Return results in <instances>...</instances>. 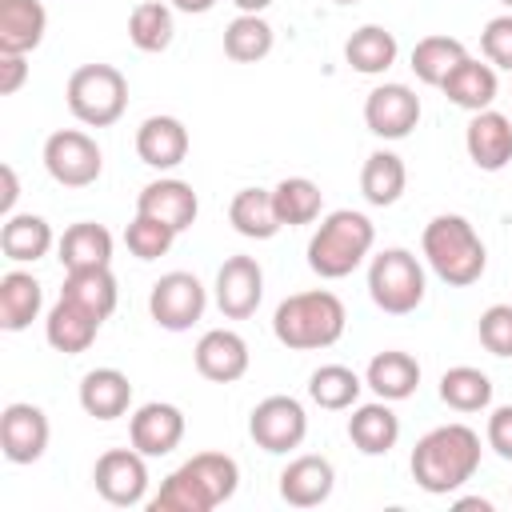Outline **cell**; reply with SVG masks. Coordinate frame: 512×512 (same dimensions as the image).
<instances>
[{"mask_svg":"<svg viewBox=\"0 0 512 512\" xmlns=\"http://www.w3.org/2000/svg\"><path fill=\"white\" fill-rule=\"evenodd\" d=\"M412 480L432 492V496H448L456 488H464L476 468H480V436L468 424H440L432 432H424L412 448Z\"/></svg>","mask_w":512,"mask_h":512,"instance_id":"1","label":"cell"},{"mask_svg":"<svg viewBox=\"0 0 512 512\" xmlns=\"http://www.w3.org/2000/svg\"><path fill=\"white\" fill-rule=\"evenodd\" d=\"M348 312L344 300L328 288H308V292H292L276 304L272 312V336L292 348V352H320L332 348L344 336Z\"/></svg>","mask_w":512,"mask_h":512,"instance_id":"2","label":"cell"},{"mask_svg":"<svg viewBox=\"0 0 512 512\" xmlns=\"http://www.w3.org/2000/svg\"><path fill=\"white\" fill-rule=\"evenodd\" d=\"M420 252L428 260V268L448 284V288H468L484 276L488 268V248L480 240V232L472 228L468 216L460 212H440L424 224L420 236Z\"/></svg>","mask_w":512,"mask_h":512,"instance_id":"3","label":"cell"},{"mask_svg":"<svg viewBox=\"0 0 512 512\" xmlns=\"http://www.w3.org/2000/svg\"><path fill=\"white\" fill-rule=\"evenodd\" d=\"M372 244H376L372 220L356 208H336L320 220V228L308 240V268L320 280H344L364 264Z\"/></svg>","mask_w":512,"mask_h":512,"instance_id":"4","label":"cell"},{"mask_svg":"<svg viewBox=\"0 0 512 512\" xmlns=\"http://www.w3.org/2000/svg\"><path fill=\"white\" fill-rule=\"evenodd\" d=\"M68 112L88 128H112L128 108V80L116 64H80L64 88Z\"/></svg>","mask_w":512,"mask_h":512,"instance_id":"5","label":"cell"},{"mask_svg":"<svg viewBox=\"0 0 512 512\" xmlns=\"http://www.w3.org/2000/svg\"><path fill=\"white\" fill-rule=\"evenodd\" d=\"M424 264L408 248H384L368 264V296L388 316H408L424 304Z\"/></svg>","mask_w":512,"mask_h":512,"instance_id":"6","label":"cell"},{"mask_svg":"<svg viewBox=\"0 0 512 512\" xmlns=\"http://www.w3.org/2000/svg\"><path fill=\"white\" fill-rule=\"evenodd\" d=\"M44 168L64 188H88L104 172V152L88 132L60 128V132H52L44 140Z\"/></svg>","mask_w":512,"mask_h":512,"instance_id":"7","label":"cell"},{"mask_svg":"<svg viewBox=\"0 0 512 512\" xmlns=\"http://www.w3.org/2000/svg\"><path fill=\"white\" fill-rule=\"evenodd\" d=\"M208 308V288L192 272H164L148 292V312L164 332H188Z\"/></svg>","mask_w":512,"mask_h":512,"instance_id":"8","label":"cell"},{"mask_svg":"<svg viewBox=\"0 0 512 512\" xmlns=\"http://www.w3.org/2000/svg\"><path fill=\"white\" fill-rule=\"evenodd\" d=\"M248 436L256 440V448H264L272 456L300 448L308 436L304 404L296 396H264L248 416Z\"/></svg>","mask_w":512,"mask_h":512,"instance_id":"9","label":"cell"},{"mask_svg":"<svg viewBox=\"0 0 512 512\" xmlns=\"http://www.w3.org/2000/svg\"><path fill=\"white\" fill-rule=\"evenodd\" d=\"M148 456L136 452V448H108L96 468H92V484L96 492L116 504V508H132L148 496Z\"/></svg>","mask_w":512,"mask_h":512,"instance_id":"10","label":"cell"},{"mask_svg":"<svg viewBox=\"0 0 512 512\" xmlns=\"http://www.w3.org/2000/svg\"><path fill=\"white\" fill-rule=\"evenodd\" d=\"M212 288H216V308L228 320H248L264 300V268L256 256H228Z\"/></svg>","mask_w":512,"mask_h":512,"instance_id":"11","label":"cell"},{"mask_svg":"<svg viewBox=\"0 0 512 512\" xmlns=\"http://www.w3.org/2000/svg\"><path fill=\"white\" fill-rule=\"evenodd\" d=\"M48 440H52V428H48L44 408L16 400L0 412V448L8 464H36L48 452Z\"/></svg>","mask_w":512,"mask_h":512,"instance_id":"12","label":"cell"},{"mask_svg":"<svg viewBox=\"0 0 512 512\" xmlns=\"http://www.w3.org/2000/svg\"><path fill=\"white\" fill-rule=\"evenodd\" d=\"M364 124L380 140H404L420 124V96L408 84H376L364 100Z\"/></svg>","mask_w":512,"mask_h":512,"instance_id":"13","label":"cell"},{"mask_svg":"<svg viewBox=\"0 0 512 512\" xmlns=\"http://www.w3.org/2000/svg\"><path fill=\"white\" fill-rule=\"evenodd\" d=\"M128 440L144 456H168L184 440V412L168 400H148L128 420Z\"/></svg>","mask_w":512,"mask_h":512,"instance_id":"14","label":"cell"},{"mask_svg":"<svg viewBox=\"0 0 512 512\" xmlns=\"http://www.w3.org/2000/svg\"><path fill=\"white\" fill-rule=\"evenodd\" d=\"M192 360H196V372L212 384H236L244 372H248V344L240 332L232 328H208L196 348H192Z\"/></svg>","mask_w":512,"mask_h":512,"instance_id":"15","label":"cell"},{"mask_svg":"<svg viewBox=\"0 0 512 512\" xmlns=\"http://www.w3.org/2000/svg\"><path fill=\"white\" fill-rule=\"evenodd\" d=\"M464 148H468V160L480 172L508 168L512 164V116H504L496 108L472 112V120L464 128Z\"/></svg>","mask_w":512,"mask_h":512,"instance_id":"16","label":"cell"},{"mask_svg":"<svg viewBox=\"0 0 512 512\" xmlns=\"http://www.w3.org/2000/svg\"><path fill=\"white\" fill-rule=\"evenodd\" d=\"M136 212H144V216L168 224L172 232H184V228L196 224V216H200V200H196V192H192L188 180L160 176V180H152V184L140 188V196H136Z\"/></svg>","mask_w":512,"mask_h":512,"instance_id":"17","label":"cell"},{"mask_svg":"<svg viewBox=\"0 0 512 512\" xmlns=\"http://www.w3.org/2000/svg\"><path fill=\"white\" fill-rule=\"evenodd\" d=\"M332 488H336L332 460L312 456V452L288 460L284 472H280V500L292 504V508H316V504H324L332 496Z\"/></svg>","mask_w":512,"mask_h":512,"instance_id":"18","label":"cell"},{"mask_svg":"<svg viewBox=\"0 0 512 512\" xmlns=\"http://www.w3.org/2000/svg\"><path fill=\"white\" fill-rule=\"evenodd\" d=\"M188 144V128L176 116H148L136 128V156L156 172H172L176 164H184Z\"/></svg>","mask_w":512,"mask_h":512,"instance_id":"19","label":"cell"},{"mask_svg":"<svg viewBox=\"0 0 512 512\" xmlns=\"http://www.w3.org/2000/svg\"><path fill=\"white\" fill-rule=\"evenodd\" d=\"M100 324H104V320H96L88 308H80L76 300L60 296V300L48 308L44 336H48V344H52L56 352H64V356H80V352H88V348H92V340H96Z\"/></svg>","mask_w":512,"mask_h":512,"instance_id":"20","label":"cell"},{"mask_svg":"<svg viewBox=\"0 0 512 512\" xmlns=\"http://www.w3.org/2000/svg\"><path fill=\"white\" fill-rule=\"evenodd\" d=\"M348 440L364 456H388L400 440V416L380 396L372 404H356L352 416H348Z\"/></svg>","mask_w":512,"mask_h":512,"instance_id":"21","label":"cell"},{"mask_svg":"<svg viewBox=\"0 0 512 512\" xmlns=\"http://www.w3.org/2000/svg\"><path fill=\"white\" fill-rule=\"evenodd\" d=\"M56 256H60L64 272L108 268L112 264V232L104 224H96V220H76L56 240Z\"/></svg>","mask_w":512,"mask_h":512,"instance_id":"22","label":"cell"},{"mask_svg":"<svg viewBox=\"0 0 512 512\" xmlns=\"http://www.w3.org/2000/svg\"><path fill=\"white\" fill-rule=\"evenodd\" d=\"M364 384H368L380 400H388V404L408 400V396L420 388V364H416L412 352H400V348L376 352V356L368 360V368H364Z\"/></svg>","mask_w":512,"mask_h":512,"instance_id":"23","label":"cell"},{"mask_svg":"<svg viewBox=\"0 0 512 512\" xmlns=\"http://www.w3.org/2000/svg\"><path fill=\"white\" fill-rule=\"evenodd\" d=\"M132 404V380L120 368H92L80 376V408L92 420H120Z\"/></svg>","mask_w":512,"mask_h":512,"instance_id":"24","label":"cell"},{"mask_svg":"<svg viewBox=\"0 0 512 512\" xmlns=\"http://www.w3.org/2000/svg\"><path fill=\"white\" fill-rule=\"evenodd\" d=\"M48 32V12L40 0H0V52L28 56Z\"/></svg>","mask_w":512,"mask_h":512,"instance_id":"25","label":"cell"},{"mask_svg":"<svg viewBox=\"0 0 512 512\" xmlns=\"http://www.w3.org/2000/svg\"><path fill=\"white\" fill-rule=\"evenodd\" d=\"M440 92H444L456 108H464V112H484V108H492V100H496V92H500L496 68H492V64H480L476 56H464V60L448 72V80L440 84Z\"/></svg>","mask_w":512,"mask_h":512,"instance_id":"26","label":"cell"},{"mask_svg":"<svg viewBox=\"0 0 512 512\" xmlns=\"http://www.w3.org/2000/svg\"><path fill=\"white\" fill-rule=\"evenodd\" d=\"M56 244L52 236V224L44 216H32V212H12L4 216V228H0V252L12 260V264H36L40 256H48Z\"/></svg>","mask_w":512,"mask_h":512,"instance_id":"27","label":"cell"},{"mask_svg":"<svg viewBox=\"0 0 512 512\" xmlns=\"http://www.w3.org/2000/svg\"><path fill=\"white\" fill-rule=\"evenodd\" d=\"M44 308V288L32 272L12 268L0 276V328L4 332H24Z\"/></svg>","mask_w":512,"mask_h":512,"instance_id":"28","label":"cell"},{"mask_svg":"<svg viewBox=\"0 0 512 512\" xmlns=\"http://www.w3.org/2000/svg\"><path fill=\"white\" fill-rule=\"evenodd\" d=\"M148 508H152V512H212V508H220V504H216L212 488L204 484V476L184 460V464L160 484V492L148 500Z\"/></svg>","mask_w":512,"mask_h":512,"instance_id":"29","label":"cell"},{"mask_svg":"<svg viewBox=\"0 0 512 512\" xmlns=\"http://www.w3.org/2000/svg\"><path fill=\"white\" fill-rule=\"evenodd\" d=\"M396 56H400V44H396V36H392L384 24H364V28H356V32L348 36V44H344V60H348L352 72H360V76H380V72H388V68L396 64Z\"/></svg>","mask_w":512,"mask_h":512,"instance_id":"30","label":"cell"},{"mask_svg":"<svg viewBox=\"0 0 512 512\" xmlns=\"http://www.w3.org/2000/svg\"><path fill=\"white\" fill-rule=\"evenodd\" d=\"M404 188H408V168H404V160L396 152L380 148V152H372L364 160V168H360V192H364V200L372 208L396 204L404 196Z\"/></svg>","mask_w":512,"mask_h":512,"instance_id":"31","label":"cell"},{"mask_svg":"<svg viewBox=\"0 0 512 512\" xmlns=\"http://www.w3.org/2000/svg\"><path fill=\"white\" fill-rule=\"evenodd\" d=\"M228 220L248 240H272L284 228L272 204V188H240L228 204Z\"/></svg>","mask_w":512,"mask_h":512,"instance_id":"32","label":"cell"},{"mask_svg":"<svg viewBox=\"0 0 512 512\" xmlns=\"http://www.w3.org/2000/svg\"><path fill=\"white\" fill-rule=\"evenodd\" d=\"M60 296L76 300V304L88 308L96 320H108V316L116 312L120 288H116L112 268H80V272H64V288H60Z\"/></svg>","mask_w":512,"mask_h":512,"instance_id":"33","label":"cell"},{"mask_svg":"<svg viewBox=\"0 0 512 512\" xmlns=\"http://www.w3.org/2000/svg\"><path fill=\"white\" fill-rule=\"evenodd\" d=\"M276 32L260 12H240L228 28H224V56L236 64H256L272 52Z\"/></svg>","mask_w":512,"mask_h":512,"instance_id":"34","label":"cell"},{"mask_svg":"<svg viewBox=\"0 0 512 512\" xmlns=\"http://www.w3.org/2000/svg\"><path fill=\"white\" fill-rule=\"evenodd\" d=\"M272 204H276L280 224L296 228V224H312V220H320L324 192H320V184L308 180V176H284V180L272 188Z\"/></svg>","mask_w":512,"mask_h":512,"instance_id":"35","label":"cell"},{"mask_svg":"<svg viewBox=\"0 0 512 512\" xmlns=\"http://www.w3.org/2000/svg\"><path fill=\"white\" fill-rule=\"evenodd\" d=\"M364 388H368V384H364L352 368H344V364H320V368L308 376V396H312V404H320V408H328V412L356 408V400H360Z\"/></svg>","mask_w":512,"mask_h":512,"instance_id":"36","label":"cell"},{"mask_svg":"<svg viewBox=\"0 0 512 512\" xmlns=\"http://www.w3.org/2000/svg\"><path fill=\"white\" fill-rule=\"evenodd\" d=\"M464 56H468V48H464L456 36H424V40H416V48H412V72H416L420 84L440 88V84L448 80V72H452Z\"/></svg>","mask_w":512,"mask_h":512,"instance_id":"37","label":"cell"},{"mask_svg":"<svg viewBox=\"0 0 512 512\" xmlns=\"http://www.w3.org/2000/svg\"><path fill=\"white\" fill-rule=\"evenodd\" d=\"M176 36V20H172V4L164 0H144L128 12V40L140 52H164Z\"/></svg>","mask_w":512,"mask_h":512,"instance_id":"38","label":"cell"},{"mask_svg":"<svg viewBox=\"0 0 512 512\" xmlns=\"http://www.w3.org/2000/svg\"><path fill=\"white\" fill-rule=\"evenodd\" d=\"M440 400L452 412H484L492 404V380L472 364H456L440 376Z\"/></svg>","mask_w":512,"mask_h":512,"instance_id":"39","label":"cell"},{"mask_svg":"<svg viewBox=\"0 0 512 512\" xmlns=\"http://www.w3.org/2000/svg\"><path fill=\"white\" fill-rule=\"evenodd\" d=\"M176 236L180 232H172L168 224H160V220H152L144 212H136L132 224L124 228V244H128V252L136 260H160V256H168V248H172Z\"/></svg>","mask_w":512,"mask_h":512,"instance_id":"40","label":"cell"},{"mask_svg":"<svg viewBox=\"0 0 512 512\" xmlns=\"http://www.w3.org/2000/svg\"><path fill=\"white\" fill-rule=\"evenodd\" d=\"M188 464L204 476V484L212 488L216 504H228L236 496V488H240V464L232 456H224V452H196Z\"/></svg>","mask_w":512,"mask_h":512,"instance_id":"41","label":"cell"},{"mask_svg":"<svg viewBox=\"0 0 512 512\" xmlns=\"http://www.w3.org/2000/svg\"><path fill=\"white\" fill-rule=\"evenodd\" d=\"M476 332L492 356H512V304H488L476 320Z\"/></svg>","mask_w":512,"mask_h":512,"instance_id":"42","label":"cell"},{"mask_svg":"<svg viewBox=\"0 0 512 512\" xmlns=\"http://www.w3.org/2000/svg\"><path fill=\"white\" fill-rule=\"evenodd\" d=\"M480 48H484V56H488L492 68L512 72V12L492 16V20L484 24V32H480Z\"/></svg>","mask_w":512,"mask_h":512,"instance_id":"43","label":"cell"},{"mask_svg":"<svg viewBox=\"0 0 512 512\" xmlns=\"http://www.w3.org/2000/svg\"><path fill=\"white\" fill-rule=\"evenodd\" d=\"M488 448L500 460H512V404L492 408V416H488Z\"/></svg>","mask_w":512,"mask_h":512,"instance_id":"44","label":"cell"},{"mask_svg":"<svg viewBox=\"0 0 512 512\" xmlns=\"http://www.w3.org/2000/svg\"><path fill=\"white\" fill-rule=\"evenodd\" d=\"M28 80V56L0 52V96H16Z\"/></svg>","mask_w":512,"mask_h":512,"instance_id":"45","label":"cell"},{"mask_svg":"<svg viewBox=\"0 0 512 512\" xmlns=\"http://www.w3.org/2000/svg\"><path fill=\"white\" fill-rule=\"evenodd\" d=\"M0 180H4V192H0V212H4V216H12V212H16V196H20L16 168H12V164H0Z\"/></svg>","mask_w":512,"mask_h":512,"instance_id":"46","label":"cell"},{"mask_svg":"<svg viewBox=\"0 0 512 512\" xmlns=\"http://www.w3.org/2000/svg\"><path fill=\"white\" fill-rule=\"evenodd\" d=\"M176 12H188V16H204V12H212L216 8V0H168Z\"/></svg>","mask_w":512,"mask_h":512,"instance_id":"47","label":"cell"},{"mask_svg":"<svg viewBox=\"0 0 512 512\" xmlns=\"http://www.w3.org/2000/svg\"><path fill=\"white\" fill-rule=\"evenodd\" d=\"M240 12H264V8H272L276 0H232Z\"/></svg>","mask_w":512,"mask_h":512,"instance_id":"48","label":"cell"},{"mask_svg":"<svg viewBox=\"0 0 512 512\" xmlns=\"http://www.w3.org/2000/svg\"><path fill=\"white\" fill-rule=\"evenodd\" d=\"M456 508L464 512V508H480V512H492V504L488 500H480V496H464V500H456Z\"/></svg>","mask_w":512,"mask_h":512,"instance_id":"49","label":"cell"},{"mask_svg":"<svg viewBox=\"0 0 512 512\" xmlns=\"http://www.w3.org/2000/svg\"><path fill=\"white\" fill-rule=\"evenodd\" d=\"M332 4H360V0H332Z\"/></svg>","mask_w":512,"mask_h":512,"instance_id":"50","label":"cell"},{"mask_svg":"<svg viewBox=\"0 0 512 512\" xmlns=\"http://www.w3.org/2000/svg\"><path fill=\"white\" fill-rule=\"evenodd\" d=\"M500 4H508V8H512V0H500Z\"/></svg>","mask_w":512,"mask_h":512,"instance_id":"51","label":"cell"}]
</instances>
